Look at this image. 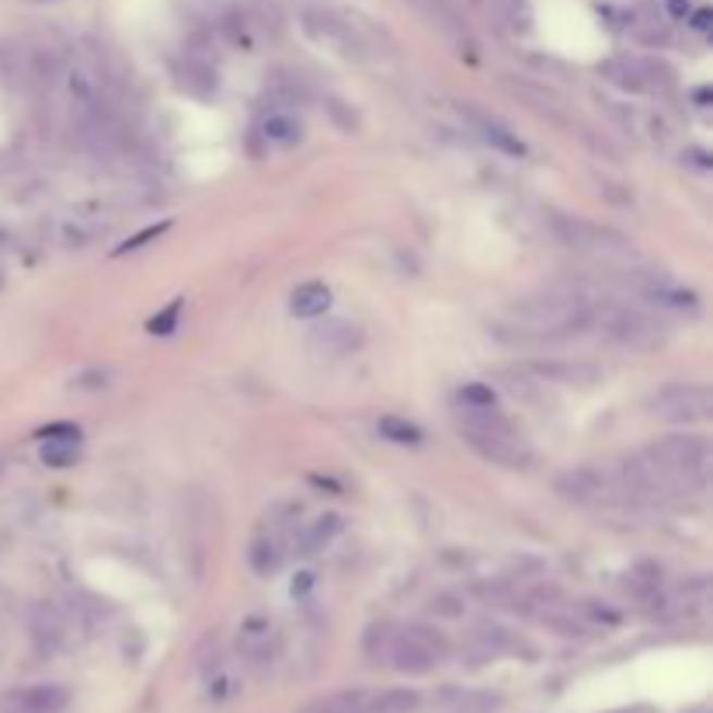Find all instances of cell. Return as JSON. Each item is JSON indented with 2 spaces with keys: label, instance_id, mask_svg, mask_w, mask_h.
I'll return each mask as SVG.
<instances>
[{
  "label": "cell",
  "instance_id": "4",
  "mask_svg": "<svg viewBox=\"0 0 713 713\" xmlns=\"http://www.w3.org/2000/svg\"><path fill=\"white\" fill-rule=\"evenodd\" d=\"M648 411L657 421L668 425H692V421H706L713 411V394L703 383H672L654 390L648 397Z\"/></svg>",
  "mask_w": 713,
  "mask_h": 713
},
{
  "label": "cell",
  "instance_id": "7",
  "mask_svg": "<svg viewBox=\"0 0 713 713\" xmlns=\"http://www.w3.org/2000/svg\"><path fill=\"white\" fill-rule=\"evenodd\" d=\"M386 651H390V662H394V668H401L407 675H421L442 657L445 640L435 637L432 630H425V627H411V630H404L401 637L390 640Z\"/></svg>",
  "mask_w": 713,
  "mask_h": 713
},
{
  "label": "cell",
  "instance_id": "2",
  "mask_svg": "<svg viewBox=\"0 0 713 713\" xmlns=\"http://www.w3.org/2000/svg\"><path fill=\"white\" fill-rule=\"evenodd\" d=\"M456 421H459V435L467 439L484 459L502 463V467H526L529 463L523 439L515 435L508 418L497 415L494 407H467L463 404Z\"/></svg>",
  "mask_w": 713,
  "mask_h": 713
},
{
  "label": "cell",
  "instance_id": "15",
  "mask_svg": "<svg viewBox=\"0 0 713 713\" xmlns=\"http://www.w3.org/2000/svg\"><path fill=\"white\" fill-rule=\"evenodd\" d=\"M299 133H303V126L290 109H272L261 119V136L275 143V147H290V143L299 139Z\"/></svg>",
  "mask_w": 713,
  "mask_h": 713
},
{
  "label": "cell",
  "instance_id": "17",
  "mask_svg": "<svg viewBox=\"0 0 713 713\" xmlns=\"http://www.w3.org/2000/svg\"><path fill=\"white\" fill-rule=\"evenodd\" d=\"M282 557H285V550L275 537H258L251 543V550H247V561H251V567L258 570V575H272V570L282 567Z\"/></svg>",
  "mask_w": 713,
  "mask_h": 713
},
{
  "label": "cell",
  "instance_id": "22",
  "mask_svg": "<svg viewBox=\"0 0 713 713\" xmlns=\"http://www.w3.org/2000/svg\"><path fill=\"white\" fill-rule=\"evenodd\" d=\"M355 703H359V692H337L331 700H320L314 713H355Z\"/></svg>",
  "mask_w": 713,
  "mask_h": 713
},
{
  "label": "cell",
  "instance_id": "5",
  "mask_svg": "<svg viewBox=\"0 0 713 713\" xmlns=\"http://www.w3.org/2000/svg\"><path fill=\"white\" fill-rule=\"evenodd\" d=\"M550 226H554V234H557L567 247H575V251L595 255V258H627V255H630L627 237L613 234V230H602V226L588 223V220L554 212V217H550Z\"/></svg>",
  "mask_w": 713,
  "mask_h": 713
},
{
  "label": "cell",
  "instance_id": "23",
  "mask_svg": "<svg viewBox=\"0 0 713 713\" xmlns=\"http://www.w3.org/2000/svg\"><path fill=\"white\" fill-rule=\"evenodd\" d=\"M177 314H182V299H174L164 314H157V317L150 320V331H153V334H168V331H174V324H177Z\"/></svg>",
  "mask_w": 713,
  "mask_h": 713
},
{
  "label": "cell",
  "instance_id": "1",
  "mask_svg": "<svg viewBox=\"0 0 713 713\" xmlns=\"http://www.w3.org/2000/svg\"><path fill=\"white\" fill-rule=\"evenodd\" d=\"M592 324V299L575 290H546L508 303V342H546V337H567Z\"/></svg>",
  "mask_w": 713,
  "mask_h": 713
},
{
  "label": "cell",
  "instance_id": "25",
  "mask_svg": "<svg viewBox=\"0 0 713 713\" xmlns=\"http://www.w3.org/2000/svg\"><path fill=\"white\" fill-rule=\"evenodd\" d=\"M689 11H692L689 0H665V14H668V17H675V22H686Z\"/></svg>",
  "mask_w": 713,
  "mask_h": 713
},
{
  "label": "cell",
  "instance_id": "19",
  "mask_svg": "<svg viewBox=\"0 0 713 713\" xmlns=\"http://www.w3.org/2000/svg\"><path fill=\"white\" fill-rule=\"evenodd\" d=\"M421 706V697L415 689H383L377 703H372V713H411Z\"/></svg>",
  "mask_w": 713,
  "mask_h": 713
},
{
  "label": "cell",
  "instance_id": "26",
  "mask_svg": "<svg viewBox=\"0 0 713 713\" xmlns=\"http://www.w3.org/2000/svg\"><path fill=\"white\" fill-rule=\"evenodd\" d=\"M432 610H439V613H450V616H456V613H459L453 595H439V599H432Z\"/></svg>",
  "mask_w": 713,
  "mask_h": 713
},
{
  "label": "cell",
  "instance_id": "11",
  "mask_svg": "<svg viewBox=\"0 0 713 713\" xmlns=\"http://www.w3.org/2000/svg\"><path fill=\"white\" fill-rule=\"evenodd\" d=\"M554 488H557V494L567 497V502H595L605 488V480L592 467H570L554 480Z\"/></svg>",
  "mask_w": 713,
  "mask_h": 713
},
{
  "label": "cell",
  "instance_id": "8",
  "mask_svg": "<svg viewBox=\"0 0 713 713\" xmlns=\"http://www.w3.org/2000/svg\"><path fill=\"white\" fill-rule=\"evenodd\" d=\"M359 342L362 331L348 320H320L307 334V348L317 355H348L352 348H359Z\"/></svg>",
  "mask_w": 713,
  "mask_h": 713
},
{
  "label": "cell",
  "instance_id": "28",
  "mask_svg": "<svg viewBox=\"0 0 713 713\" xmlns=\"http://www.w3.org/2000/svg\"><path fill=\"white\" fill-rule=\"evenodd\" d=\"M692 25H697V28H706V25H710V11H700V14H697V22H692Z\"/></svg>",
  "mask_w": 713,
  "mask_h": 713
},
{
  "label": "cell",
  "instance_id": "24",
  "mask_svg": "<svg viewBox=\"0 0 713 713\" xmlns=\"http://www.w3.org/2000/svg\"><path fill=\"white\" fill-rule=\"evenodd\" d=\"M164 230H168V223H164V226H150V230H143L139 237H133V241H130L126 247H119V251H136V247H143V244H147V241L160 237V234H164Z\"/></svg>",
  "mask_w": 713,
  "mask_h": 713
},
{
  "label": "cell",
  "instance_id": "3",
  "mask_svg": "<svg viewBox=\"0 0 713 713\" xmlns=\"http://www.w3.org/2000/svg\"><path fill=\"white\" fill-rule=\"evenodd\" d=\"M592 320H599V328L610 334L613 342H619L623 348H637V352L662 345L668 334L654 314L640 310V307H619V303H602V307L592 303Z\"/></svg>",
  "mask_w": 713,
  "mask_h": 713
},
{
  "label": "cell",
  "instance_id": "16",
  "mask_svg": "<svg viewBox=\"0 0 713 713\" xmlns=\"http://www.w3.org/2000/svg\"><path fill=\"white\" fill-rule=\"evenodd\" d=\"M477 130L480 136H484V143H491L494 150H502L508 157H523L526 147H523V139L515 136L508 126H502V122H494V119H477Z\"/></svg>",
  "mask_w": 713,
  "mask_h": 713
},
{
  "label": "cell",
  "instance_id": "12",
  "mask_svg": "<svg viewBox=\"0 0 713 713\" xmlns=\"http://www.w3.org/2000/svg\"><path fill=\"white\" fill-rule=\"evenodd\" d=\"M526 369L537 372L540 383H595L599 380V369L588 362H532Z\"/></svg>",
  "mask_w": 713,
  "mask_h": 713
},
{
  "label": "cell",
  "instance_id": "21",
  "mask_svg": "<svg viewBox=\"0 0 713 713\" xmlns=\"http://www.w3.org/2000/svg\"><path fill=\"white\" fill-rule=\"evenodd\" d=\"M459 401L467 407H494V390L488 383H463Z\"/></svg>",
  "mask_w": 713,
  "mask_h": 713
},
{
  "label": "cell",
  "instance_id": "18",
  "mask_svg": "<svg viewBox=\"0 0 713 713\" xmlns=\"http://www.w3.org/2000/svg\"><path fill=\"white\" fill-rule=\"evenodd\" d=\"M39 456H42L46 467H57V470L74 467V459H77V428H74V432H66L63 439H46Z\"/></svg>",
  "mask_w": 713,
  "mask_h": 713
},
{
  "label": "cell",
  "instance_id": "13",
  "mask_svg": "<svg viewBox=\"0 0 713 713\" xmlns=\"http://www.w3.org/2000/svg\"><path fill=\"white\" fill-rule=\"evenodd\" d=\"M342 515H334V512H328V515H320V519H314V523H307V529L299 532V537L293 540V546H296V554H317V550H324L337 532H342Z\"/></svg>",
  "mask_w": 713,
  "mask_h": 713
},
{
  "label": "cell",
  "instance_id": "27",
  "mask_svg": "<svg viewBox=\"0 0 713 713\" xmlns=\"http://www.w3.org/2000/svg\"><path fill=\"white\" fill-rule=\"evenodd\" d=\"M299 581H293V592H303V588H310V581H314V575H296Z\"/></svg>",
  "mask_w": 713,
  "mask_h": 713
},
{
  "label": "cell",
  "instance_id": "14",
  "mask_svg": "<svg viewBox=\"0 0 713 713\" xmlns=\"http://www.w3.org/2000/svg\"><path fill=\"white\" fill-rule=\"evenodd\" d=\"M331 307V290L324 282H303L293 290L290 296V310L293 317H303V320H314Z\"/></svg>",
  "mask_w": 713,
  "mask_h": 713
},
{
  "label": "cell",
  "instance_id": "10",
  "mask_svg": "<svg viewBox=\"0 0 713 713\" xmlns=\"http://www.w3.org/2000/svg\"><path fill=\"white\" fill-rule=\"evenodd\" d=\"M70 703L66 686L57 683H42V686H28L14 697V713H63Z\"/></svg>",
  "mask_w": 713,
  "mask_h": 713
},
{
  "label": "cell",
  "instance_id": "6",
  "mask_svg": "<svg viewBox=\"0 0 713 713\" xmlns=\"http://www.w3.org/2000/svg\"><path fill=\"white\" fill-rule=\"evenodd\" d=\"M706 439L700 435H665L662 442L651 445V463L657 474H679V477H697L706 470Z\"/></svg>",
  "mask_w": 713,
  "mask_h": 713
},
{
  "label": "cell",
  "instance_id": "20",
  "mask_svg": "<svg viewBox=\"0 0 713 713\" xmlns=\"http://www.w3.org/2000/svg\"><path fill=\"white\" fill-rule=\"evenodd\" d=\"M380 435L390 439V442H397V445H418L421 442V428L415 421H407V418L386 415V418H380Z\"/></svg>",
  "mask_w": 713,
  "mask_h": 713
},
{
  "label": "cell",
  "instance_id": "9",
  "mask_svg": "<svg viewBox=\"0 0 713 713\" xmlns=\"http://www.w3.org/2000/svg\"><path fill=\"white\" fill-rule=\"evenodd\" d=\"M303 25H307V32L314 35V39L331 42V46H342L345 57L359 52V39H355L352 25L348 22H337V17L328 14V11H307V14H303Z\"/></svg>",
  "mask_w": 713,
  "mask_h": 713
}]
</instances>
